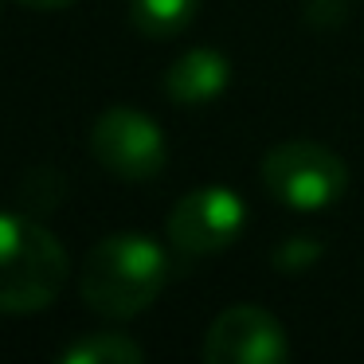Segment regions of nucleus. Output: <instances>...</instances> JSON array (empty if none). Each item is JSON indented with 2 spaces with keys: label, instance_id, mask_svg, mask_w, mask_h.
I'll return each mask as SVG.
<instances>
[{
  "label": "nucleus",
  "instance_id": "nucleus-5",
  "mask_svg": "<svg viewBox=\"0 0 364 364\" xmlns=\"http://www.w3.org/2000/svg\"><path fill=\"white\" fill-rule=\"evenodd\" d=\"M247 228V204L239 192L223 184H208L176 200V208L165 220V235L184 255H215L231 247Z\"/></svg>",
  "mask_w": 364,
  "mask_h": 364
},
{
  "label": "nucleus",
  "instance_id": "nucleus-4",
  "mask_svg": "<svg viewBox=\"0 0 364 364\" xmlns=\"http://www.w3.org/2000/svg\"><path fill=\"white\" fill-rule=\"evenodd\" d=\"M90 153L118 181H153L168 161V141L145 110L110 106L90 129Z\"/></svg>",
  "mask_w": 364,
  "mask_h": 364
},
{
  "label": "nucleus",
  "instance_id": "nucleus-12",
  "mask_svg": "<svg viewBox=\"0 0 364 364\" xmlns=\"http://www.w3.org/2000/svg\"><path fill=\"white\" fill-rule=\"evenodd\" d=\"M24 9H36V12H59V9H71L75 0H16Z\"/></svg>",
  "mask_w": 364,
  "mask_h": 364
},
{
  "label": "nucleus",
  "instance_id": "nucleus-7",
  "mask_svg": "<svg viewBox=\"0 0 364 364\" xmlns=\"http://www.w3.org/2000/svg\"><path fill=\"white\" fill-rule=\"evenodd\" d=\"M231 82V63L223 59V51L215 48H192L184 55H176L165 71V95L181 106H200L212 102L228 90Z\"/></svg>",
  "mask_w": 364,
  "mask_h": 364
},
{
  "label": "nucleus",
  "instance_id": "nucleus-8",
  "mask_svg": "<svg viewBox=\"0 0 364 364\" xmlns=\"http://www.w3.org/2000/svg\"><path fill=\"white\" fill-rule=\"evenodd\" d=\"M196 12H200V0H129V20H134V28L153 36V40L181 36L196 20Z\"/></svg>",
  "mask_w": 364,
  "mask_h": 364
},
{
  "label": "nucleus",
  "instance_id": "nucleus-2",
  "mask_svg": "<svg viewBox=\"0 0 364 364\" xmlns=\"http://www.w3.org/2000/svg\"><path fill=\"white\" fill-rule=\"evenodd\" d=\"M67 251L28 212H0V314H40L63 294Z\"/></svg>",
  "mask_w": 364,
  "mask_h": 364
},
{
  "label": "nucleus",
  "instance_id": "nucleus-11",
  "mask_svg": "<svg viewBox=\"0 0 364 364\" xmlns=\"http://www.w3.org/2000/svg\"><path fill=\"white\" fill-rule=\"evenodd\" d=\"M20 200H24L28 212H51V208L63 200V181H59V173H51V168H43V173H32L24 181V192H20Z\"/></svg>",
  "mask_w": 364,
  "mask_h": 364
},
{
  "label": "nucleus",
  "instance_id": "nucleus-10",
  "mask_svg": "<svg viewBox=\"0 0 364 364\" xmlns=\"http://www.w3.org/2000/svg\"><path fill=\"white\" fill-rule=\"evenodd\" d=\"M317 259H321V243L309 239V235H290L274 247V267L282 270V274H301V270H309Z\"/></svg>",
  "mask_w": 364,
  "mask_h": 364
},
{
  "label": "nucleus",
  "instance_id": "nucleus-9",
  "mask_svg": "<svg viewBox=\"0 0 364 364\" xmlns=\"http://www.w3.org/2000/svg\"><path fill=\"white\" fill-rule=\"evenodd\" d=\"M63 364H137L145 360V348L126 333H87L71 341L59 356Z\"/></svg>",
  "mask_w": 364,
  "mask_h": 364
},
{
  "label": "nucleus",
  "instance_id": "nucleus-3",
  "mask_svg": "<svg viewBox=\"0 0 364 364\" xmlns=\"http://www.w3.org/2000/svg\"><path fill=\"white\" fill-rule=\"evenodd\" d=\"M259 176L267 192L278 204L294 208V212H321L333 208L348 188V165L321 141H278L274 149L262 157Z\"/></svg>",
  "mask_w": 364,
  "mask_h": 364
},
{
  "label": "nucleus",
  "instance_id": "nucleus-1",
  "mask_svg": "<svg viewBox=\"0 0 364 364\" xmlns=\"http://www.w3.org/2000/svg\"><path fill=\"white\" fill-rule=\"evenodd\" d=\"M168 282V255L145 231H118L90 247L79 270V294L95 314L129 321L157 301Z\"/></svg>",
  "mask_w": 364,
  "mask_h": 364
},
{
  "label": "nucleus",
  "instance_id": "nucleus-6",
  "mask_svg": "<svg viewBox=\"0 0 364 364\" xmlns=\"http://www.w3.org/2000/svg\"><path fill=\"white\" fill-rule=\"evenodd\" d=\"M290 356V337L282 321L262 306H231L208 325V364H282Z\"/></svg>",
  "mask_w": 364,
  "mask_h": 364
}]
</instances>
